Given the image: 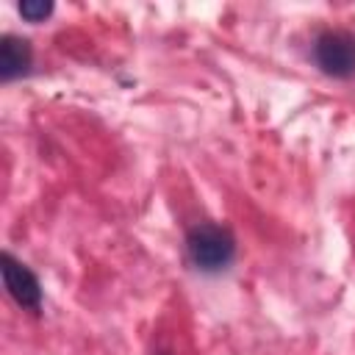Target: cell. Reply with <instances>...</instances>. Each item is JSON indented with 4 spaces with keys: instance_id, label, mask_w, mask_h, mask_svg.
<instances>
[{
    "instance_id": "obj_3",
    "label": "cell",
    "mask_w": 355,
    "mask_h": 355,
    "mask_svg": "<svg viewBox=\"0 0 355 355\" xmlns=\"http://www.w3.org/2000/svg\"><path fill=\"white\" fill-rule=\"evenodd\" d=\"M0 272H3V286H6L8 297L22 311L36 313L42 308V300H44L36 272L28 263H22L17 255H11L8 250H3V255H0Z\"/></svg>"
},
{
    "instance_id": "obj_5",
    "label": "cell",
    "mask_w": 355,
    "mask_h": 355,
    "mask_svg": "<svg viewBox=\"0 0 355 355\" xmlns=\"http://www.w3.org/2000/svg\"><path fill=\"white\" fill-rule=\"evenodd\" d=\"M17 11H19V17H22L25 22H44V19L55 11V6H53L50 0H22V3L17 6Z\"/></svg>"
},
{
    "instance_id": "obj_1",
    "label": "cell",
    "mask_w": 355,
    "mask_h": 355,
    "mask_svg": "<svg viewBox=\"0 0 355 355\" xmlns=\"http://www.w3.org/2000/svg\"><path fill=\"white\" fill-rule=\"evenodd\" d=\"M189 263L202 275H219L236 261V236L227 225L197 222L186 230Z\"/></svg>"
},
{
    "instance_id": "obj_4",
    "label": "cell",
    "mask_w": 355,
    "mask_h": 355,
    "mask_svg": "<svg viewBox=\"0 0 355 355\" xmlns=\"http://www.w3.org/2000/svg\"><path fill=\"white\" fill-rule=\"evenodd\" d=\"M33 67V47L28 39L6 33L0 39V80L11 83L17 78H25Z\"/></svg>"
},
{
    "instance_id": "obj_2",
    "label": "cell",
    "mask_w": 355,
    "mask_h": 355,
    "mask_svg": "<svg viewBox=\"0 0 355 355\" xmlns=\"http://www.w3.org/2000/svg\"><path fill=\"white\" fill-rule=\"evenodd\" d=\"M313 64L322 75L347 80L355 75V33L344 28H324L311 44Z\"/></svg>"
}]
</instances>
